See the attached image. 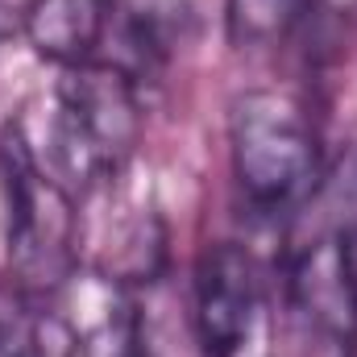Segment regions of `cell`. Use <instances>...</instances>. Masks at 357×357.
<instances>
[{
  "label": "cell",
  "mask_w": 357,
  "mask_h": 357,
  "mask_svg": "<svg viewBox=\"0 0 357 357\" xmlns=\"http://www.w3.org/2000/svg\"><path fill=\"white\" fill-rule=\"evenodd\" d=\"M104 0H29L25 4V38L54 67L91 63V50L104 33Z\"/></svg>",
  "instance_id": "8992f818"
},
{
  "label": "cell",
  "mask_w": 357,
  "mask_h": 357,
  "mask_svg": "<svg viewBox=\"0 0 357 357\" xmlns=\"http://www.w3.org/2000/svg\"><path fill=\"white\" fill-rule=\"evenodd\" d=\"M295 312L333 345H349L357 333V262L349 237L312 241L291 270Z\"/></svg>",
  "instance_id": "5b68a950"
},
{
  "label": "cell",
  "mask_w": 357,
  "mask_h": 357,
  "mask_svg": "<svg viewBox=\"0 0 357 357\" xmlns=\"http://www.w3.org/2000/svg\"><path fill=\"white\" fill-rule=\"evenodd\" d=\"M142 133V104L133 79L112 63L63 67L54 88V150L84 187L112 178L133 158Z\"/></svg>",
  "instance_id": "6da1fadb"
},
{
  "label": "cell",
  "mask_w": 357,
  "mask_h": 357,
  "mask_svg": "<svg viewBox=\"0 0 357 357\" xmlns=\"http://www.w3.org/2000/svg\"><path fill=\"white\" fill-rule=\"evenodd\" d=\"M29 357H88V349L63 312H46L29 324Z\"/></svg>",
  "instance_id": "9c48e42d"
},
{
  "label": "cell",
  "mask_w": 357,
  "mask_h": 357,
  "mask_svg": "<svg viewBox=\"0 0 357 357\" xmlns=\"http://www.w3.org/2000/svg\"><path fill=\"white\" fill-rule=\"evenodd\" d=\"M8 187V262L29 291H54L79 262V204L42 171L21 125L4 133Z\"/></svg>",
  "instance_id": "7a4b0ae2"
},
{
  "label": "cell",
  "mask_w": 357,
  "mask_h": 357,
  "mask_svg": "<svg viewBox=\"0 0 357 357\" xmlns=\"http://www.w3.org/2000/svg\"><path fill=\"white\" fill-rule=\"evenodd\" d=\"M229 158L237 187L254 204H287L316 167L307 112L282 91H245L229 112Z\"/></svg>",
  "instance_id": "3957f363"
},
{
  "label": "cell",
  "mask_w": 357,
  "mask_h": 357,
  "mask_svg": "<svg viewBox=\"0 0 357 357\" xmlns=\"http://www.w3.org/2000/svg\"><path fill=\"white\" fill-rule=\"evenodd\" d=\"M303 0H229V33L233 42H270L295 17Z\"/></svg>",
  "instance_id": "ba28073f"
},
{
  "label": "cell",
  "mask_w": 357,
  "mask_h": 357,
  "mask_svg": "<svg viewBox=\"0 0 357 357\" xmlns=\"http://www.w3.org/2000/svg\"><path fill=\"white\" fill-rule=\"evenodd\" d=\"M0 357H29V324L0 320Z\"/></svg>",
  "instance_id": "30bf717a"
},
{
  "label": "cell",
  "mask_w": 357,
  "mask_h": 357,
  "mask_svg": "<svg viewBox=\"0 0 357 357\" xmlns=\"http://www.w3.org/2000/svg\"><path fill=\"white\" fill-rule=\"evenodd\" d=\"M108 8L121 21L125 38L137 46V54L150 63L171 59L195 25L191 0H108Z\"/></svg>",
  "instance_id": "52a82bcc"
},
{
  "label": "cell",
  "mask_w": 357,
  "mask_h": 357,
  "mask_svg": "<svg viewBox=\"0 0 357 357\" xmlns=\"http://www.w3.org/2000/svg\"><path fill=\"white\" fill-rule=\"evenodd\" d=\"M195 333L208 357H266V295L250 250L220 241L195 266Z\"/></svg>",
  "instance_id": "277c9868"
}]
</instances>
